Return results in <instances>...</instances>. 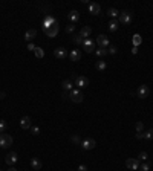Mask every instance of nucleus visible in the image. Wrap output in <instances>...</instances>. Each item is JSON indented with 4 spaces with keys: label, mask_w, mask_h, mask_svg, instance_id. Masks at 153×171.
Listing matches in <instances>:
<instances>
[{
    "label": "nucleus",
    "mask_w": 153,
    "mask_h": 171,
    "mask_svg": "<svg viewBox=\"0 0 153 171\" xmlns=\"http://www.w3.org/2000/svg\"><path fill=\"white\" fill-rule=\"evenodd\" d=\"M69 100L72 102H81L84 100V95H83L81 90H78V89H72L69 92Z\"/></svg>",
    "instance_id": "obj_1"
},
{
    "label": "nucleus",
    "mask_w": 153,
    "mask_h": 171,
    "mask_svg": "<svg viewBox=\"0 0 153 171\" xmlns=\"http://www.w3.org/2000/svg\"><path fill=\"white\" fill-rule=\"evenodd\" d=\"M118 22H120V25H130L132 23V12L130 11H123V12H120V19H118Z\"/></svg>",
    "instance_id": "obj_2"
},
{
    "label": "nucleus",
    "mask_w": 153,
    "mask_h": 171,
    "mask_svg": "<svg viewBox=\"0 0 153 171\" xmlns=\"http://www.w3.org/2000/svg\"><path fill=\"white\" fill-rule=\"evenodd\" d=\"M12 145V136L11 134H5V133H0V147L8 148Z\"/></svg>",
    "instance_id": "obj_3"
},
{
    "label": "nucleus",
    "mask_w": 153,
    "mask_h": 171,
    "mask_svg": "<svg viewBox=\"0 0 153 171\" xmlns=\"http://www.w3.org/2000/svg\"><path fill=\"white\" fill-rule=\"evenodd\" d=\"M58 31H60V28H58V23H54L52 26H49L48 29H44V34H46V37L54 38V37H57Z\"/></svg>",
    "instance_id": "obj_4"
},
{
    "label": "nucleus",
    "mask_w": 153,
    "mask_h": 171,
    "mask_svg": "<svg viewBox=\"0 0 153 171\" xmlns=\"http://www.w3.org/2000/svg\"><path fill=\"white\" fill-rule=\"evenodd\" d=\"M149 93H150V89H149V86H147V84L139 86L138 92H136V95H138L139 100H144V98H147V96H149Z\"/></svg>",
    "instance_id": "obj_5"
},
{
    "label": "nucleus",
    "mask_w": 153,
    "mask_h": 171,
    "mask_svg": "<svg viewBox=\"0 0 153 171\" xmlns=\"http://www.w3.org/2000/svg\"><path fill=\"white\" fill-rule=\"evenodd\" d=\"M75 86L77 87H80V89H84V87H87L89 86V79L86 78V76H83V75H78L77 78H75Z\"/></svg>",
    "instance_id": "obj_6"
},
{
    "label": "nucleus",
    "mask_w": 153,
    "mask_h": 171,
    "mask_svg": "<svg viewBox=\"0 0 153 171\" xmlns=\"http://www.w3.org/2000/svg\"><path fill=\"white\" fill-rule=\"evenodd\" d=\"M83 49H84L87 53L95 52V41L91 40V38H86V40L83 41Z\"/></svg>",
    "instance_id": "obj_7"
},
{
    "label": "nucleus",
    "mask_w": 153,
    "mask_h": 171,
    "mask_svg": "<svg viewBox=\"0 0 153 171\" xmlns=\"http://www.w3.org/2000/svg\"><path fill=\"white\" fill-rule=\"evenodd\" d=\"M139 165H141V162L138 160V159H127L125 160V167H127L129 170H133V171H136V170H139Z\"/></svg>",
    "instance_id": "obj_8"
},
{
    "label": "nucleus",
    "mask_w": 153,
    "mask_h": 171,
    "mask_svg": "<svg viewBox=\"0 0 153 171\" xmlns=\"http://www.w3.org/2000/svg\"><path fill=\"white\" fill-rule=\"evenodd\" d=\"M96 44H98L100 48H104V49H106L107 46H109V37L104 35V34H100V35L96 37Z\"/></svg>",
    "instance_id": "obj_9"
},
{
    "label": "nucleus",
    "mask_w": 153,
    "mask_h": 171,
    "mask_svg": "<svg viewBox=\"0 0 153 171\" xmlns=\"http://www.w3.org/2000/svg\"><path fill=\"white\" fill-rule=\"evenodd\" d=\"M17 160H19V156H17V153H15V151L8 153V154H6V157H5V162H6V164L9 165V167H12Z\"/></svg>",
    "instance_id": "obj_10"
},
{
    "label": "nucleus",
    "mask_w": 153,
    "mask_h": 171,
    "mask_svg": "<svg viewBox=\"0 0 153 171\" xmlns=\"http://www.w3.org/2000/svg\"><path fill=\"white\" fill-rule=\"evenodd\" d=\"M95 145H96V142H95V139H84L83 142H81V147H83V150H94L95 148Z\"/></svg>",
    "instance_id": "obj_11"
},
{
    "label": "nucleus",
    "mask_w": 153,
    "mask_h": 171,
    "mask_svg": "<svg viewBox=\"0 0 153 171\" xmlns=\"http://www.w3.org/2000/svg\"><path fill=\"white\" fill-rule=\"evenodd\" d=\"M54 55H55V58H58V60H65L69 53H67V51L65 48H57L55 51H54Z\"/></svg>",
    "instance_id": "obj_12"
},
{
    "label": "nucleus",
    "mask_w": 153,
    "mask_h": 171,
    "mask_svg": "<svg viewBox=\"0 0 153 171\" xmlns=\"http://www.w3.org/2000/svg\"><path fill=\"white\" fill-rule=\"evenodd\" d=\"M20 127H22L23 130H28V128H31V127H32V124H31V118H29V116H23V118L20 119Z\"/></svg>",
    "instance_id": "obj_13"
},
{
    "label": "nucleus",
    "mask_w": 153,
    "mask_h": 171,
    "mask_svg": "<svg viewBox=\"0 0 153 171\" xmlns=\"http://www.w3.org/2000/svg\"><path fill=\"white\" fill-rule=\"evenodd\" d=\"M89 12H91L92 15H98L101 12V6L98 3H89Z\"/></svg>",
    "instance_id": "obj_14"
},
{
    "label": "nucleus",
    "mask_w": 153,
    "mask_h": 171,
    "mask_svg": "<svg viewBox=\"0 0 153 171\" xmlns=\"http://www.w3.org/2000/svg\"><path fill=\"white\" fill-rule=\"evenodd\" d=\"M54 23H57V20H55V19H54V17H52V15H48V17H46V19H44V20H43V31H44V29H48V28H49V26H52Z\"/></svg>",
    "instance_id": "obj_15"
},
{
    "label": "nucleus",
    "mask_w": 153,
    "mask_h": 171,
    "mask_svg": "<svg viewBox=\"0 0 153 171\" xmlns=\"http://www.w3.org/2000/svg\"><path fill=\"white\" fill-rule=\"evenodd\" d=\"M31 167H32V170H35V171H40V168L43 167V164H41V160H40L38 157H32V159H31Z\"/></svg>",
    "instance_id": "obj_16"
},
{
    "label": "nucleus",
    "mask_w": 153,
    "mask_h": 171,
    "mask_svg": "<svg viewBox=\"0 0 153 171\" xmlns=\"http://www.w3.org/2000/svg\"><path fill=\"white\" fill-rule=\"evenodd\" d=\"M69 58H70V61H80V60H81V52H80L78 49L70 51V53H69Z\"/></svg>",
    "instance_id": "obj_17"
},
{
    "label": "nucleus",
    "mask_w": 153,
    "mask_h": 171,
    "mask_svg": "<svg viewBox=\"0 0 153 171\" xmlns=\"http://www.w3.org/2000/svg\"><path fill=\"white\" fill-rule=\"evenodd\" d=\"M35 37H37V31H35V29H29V31H26V34H25V40L26 41H32Z\"/></svg>",
    "instance_id": "obj_18"
},
{
    "label": "nucleus",
    "mask_w": 153,
    "mask_h": 171,
    "mask_svg": "<svg viewBox=\"0 0 153 171\" xmlns=\"http://www.w3.org/2000/svg\"><path fill=\"white\" fill-rule=\"evenodd\" d=\"M91 34H92V28H91V26H83L81 31H80V35H81L84 40L89 38V35H91Z\"/></svg>",
    "instance_id": "obj_19"
},
{
    "label": "nucleus",
    "mask_w": 153,
    "mask_h": 171,
    "mask_svg": "<svg viewBox=\"0 0 153 171\" xmlns=\"http://www.w3.org/2000/svg\"><path fill=\"white\" fill-rule=\"evenodd\" d=\"M132 43H133V48H138L139 44L142 43V37H141L139 34H135L133 38H132Z\"/></svg>",
    "instance_id": "obj_20"
},
{
    "label": "nucleus",
    "mask_w": 153,
    "mask_h": 171,
    "mask_svg": "<svg viewBox=\"0 0 153 171\" xmlns=\"http://www.w3.org/2000/svg\"><path fill=\"white\" fill-rule=\"evenodd\" d=\"M78 19H80V14H78L77 11H70V12H69V20H70V23H72V25L77 23V22H78Z\"/></svg>",
    "instance_id": "obj_21"
},
{
    "label": "nucleus",
    "mask_w": 153,
    "mask_h": 171,
    "mask_svg": "<svg viewBox=\"0 0 153 171\" xmlns=\"http://www.w3.org/2000/svg\"><path fill=\"white\" fill-rule=\"evenodd\" d=\"M118 28H120V22H118V20H115V19H112V20H110V23H109V31L115 32Z\"/></svg>",
    "instance_id": "obj_22"
},
{
    "label": "nucleus",
    "mask_w": 153,
    "mask_h": 171,
    "mask_svg": "<svg viewBox=\"0 0 153 171\" xmlns=\"http://www.w3.org/2000/svg\"><path fill=\"white\" fill-rule=\"evenodd\" d=\"M61 86H63V89H65V92H67V90L70 92V90H72V81H70V79H65Z\"/></svg>",
    "instance_id": "obj_23"
},
{
    "label": "nucleus",
    "mask_w": 153,
    "mask_h": 171,
    "mask_svg": "<svg viewBox=\"0 0 153 171\" xmlns=\"http://www.w3.org/2000/svg\"><path fill=\"white\" fill-rule=\"evenodd\" d=\"M95 67H96V70H106V67H107V64H106V61H96L95 63Z\"/></svg>",
    "instance_id": "obj_24"
},
{
    "label": "nucleus",
    "mask_w": 153,
    "mask_h": 171,
    "mask_svg": "<svg viewBox=\"0 0 153 171\" xmlns=\"http://www.w3.org/2000/svg\"><path fill=\"white\" fill-rule=\"evenodd\" d=\"M107 14H109V17H112V19H116V17H120V11L115 9V8H110L109 11H107Z\"/></svg>",
    "instance_id": "obj_25"
},
{
    "label": "nucleus",
    "mask_w": 153,
    "mask_h": 171,
    "mask_svg": "<svg viewBox=\"0 0 153 171\" xmlns=\"http://www.w3.org/2000/svg\"><path fill=\"white\" fill-rule=\"evenodd\" d=\"M72 41H74L75 44H83V41H84V38L81 37L80 34H77V35H74V38H72Z\"/></svg>",
    "instance_id": "obj_26"
},
{
    "label": "nucleus",
    "mask_w": 153,
    "mask_h": 171,
    "mask_svg": "<svg viewBox=\"0 0 153 171\" xmlns=\"http://www.w3.org/2000/svg\"><path fill=\"white\" fill-rule=\"evenodd\" d=\"M34 53H35V57H37V58H43V57H44V51H43L41 48H35Z\"/></svg>",
    "instance_id": "obj_27"
},
{
    "label": "nucleus",
    "mask_w": 153,
    "mask_h": 171,
    "mask_svg": "<svg viewBox=\"0 0 153 171\" xmlns=\"http://www.w3.org/2000/svg\"><path fill=\"white\" fill-rule=\"evenodd\" d=\"M95 53H96L98 57H106V55H107V49H104V48L95 49Z\"/></svg>",
    "instance_id": "obj_28"
},
{
    "label": "nucleus",
    "mask_w": 153,
    "mask_h": 171,
    "mask_svg": "<svg viewBox=\"0 0 153 171\" xmlns=\"http://www.w3.org/2000/svg\"><path fill=\"white\" fill-rule=\"evenodd\" d=\"M142 139H153V128L147 130L146 133H142Z\"/></svg>",
    "instance_id": "obj_29"
},
{
    "label": "nucleus",
    "mask_w": 153,
    "mask_h": 171,
    "mask_svg": "<svg viewBox=\"0 0 153 171\" xmlns=\"http://www.w3.org/2000/svg\"><path fill=\"white\" fill-rule=\"evenodd\" d=\"M147 159H149V154H147L146 151H141L139 156H138V160H139V162H146Z\"/></svg>",
    "instance_id": "obj_30"
},
{
    "label": "nucleus",
    "mask_w": 153,
    "mask_h": 171,
    "mask_svg": "<svg viewBox=\"0 0 153 171\" xmlns=\"http://www.w3.org/2000/svg\"><path fill=\"white\" fill-rule=\"evenodd\" d=\"M135 130H136V133H142L144 124H142V122H136V124H135Z\"/></svg>",
    "instance_id": "obj_31"
},
{
    "label": "nucleus",
    "mask_w": 153,
    "mask_h": 171,
    "mask_svg": "<svg viewBox=\"0 0 153 171\" xmlns=\"http://www.w3.org/2000/svg\"><path fill=\"white\" fill-rule=\"evenodd\" d=\"M31 133L34 134V136H38V134H40V127H37V125H32V127H31Z\"/></svg>",
    "instance_id": "obj_32"
},
{
    "label": "nucleus",
    "mask_w": 153,
    "mask_h": 171,
    "mask_svg": "<svg viewBox=\"0 0 153 171\" xmlns=\"http://www.w3.org/2000/svg\"><path fill=\"white\" fill-rule=\"evenodd\" d=\"M149 170H150V164H147V162L139 165V171H149Z\"/></svg>",
    "instance_id": "obj_33"
},
{
    "label": "nucleus",
    "mask_w": 153,
    "mask_h": 171,
    "mask_svg": "<svg viewBox=\"0 0 153 171\" xmlns=\"http://www.w3.org/2000/svg\"><path fill=\"white\" fill-rule=\"evenodd\" d=\"M70 141L74 142V144H80V142H81V141H80V136H78V134H72V136H70Z\"/></svg>",
    "instance_id": "obj_34"
},
{
    "label": "nucleus",
    "mask_w": 153,
    "mask_h": 171,
    "mask_svg": "<svg viewBox=\"0 0 153 171\" xmlns=\"http://www.w3.org/2000/svg\"><path fill=\"white\" fill-rule=\"evenodd\" d=\"M74 31H75V25H67V26H66V32H67V34H72Z\"/></svg>",
    "instance_id": "obj_35"
},
{
    "label": "nucleus",
    "mask_w": 153,
    "mask_h": 171,
    "mask_svg": "<svg viewBox=\"0 0 153 171\" xmlns=\"http://www.w3.org/2000/svg\"><path fill=\"white\" fill-rule=\"evenodd\" d=\"M116 52H118V49H116L115 46H110L109 49H107V53H110V55H115Z\"/></svg>",
    "instance_id": "obj_36"
},
{
    "label": "nucleus",
    "mask_w": 153,
    "mask_h": 171,
    "mask_svg": "<svg viewBox=\"0 0 153 171\" xmlns=\"http://www.w3.org/2000/svg\"><path fill=\"white\" fill-rule=\"evenodd\" d=\"M6 130V122L5 121H0V133H3Z\"/></svg>",
    "instance_id": "obj_37"
},
{
    "label": "nucleus",
    "mask_w": 153,
    "mask_h": 171,
    "mask_svg": "<svg viewBox=\"0 0 153 171\" xmlns=\"http://www.w3.org/2000/svg\"><path fill=\"white\" fill-rule=\"evenodd\" d=\"M35 48H37V46H35L34 43H28V51H32V52H34V51H35Z\"/></svg>",
    "instance_id": "obj_38"
},
{
    "label": "nucleus",
    "mask_w": 153,
    "mask_h": 171,
    "mask_svg": "<svg viewBox=\"0 0 153 171\" xmlns=\"http://www.w3.org/2000/svg\"><path fill=\"white\" fill-rule=\"evenodd\" d=\"M78 171H87V167H86V165H80V167H78Z\"/></svg>",
    "instance_id": "obj_39"
},
{
    "label": "nucleus",
    "mask_w": 153,
    "mask_h": 171,
    "mask_svg": "<svg viewBox=\"0 0 153 171\" xmlns=\"http://www.w3.org/2000/svg\"><path fill=\"white\" fill-rule=\"evenodd\" d=\"M3 98H6V93L5 92H0V100H3Z\"/></svg>",
    "instance_id": "obj_40"
},
{
    "label": "nucleus",
    "mask_w": 153,
    "mask_h": 171,
    "mask_svg": "<svg viewBox=\"0 0 153 171\" xmlns=\"http://www.w3.org/2000/svg\"><path fill=\"white\" fill-rule=\"evenodd\" d=\"M8 171H17V170H15L14 167H11V168H9V170H8Z\"/></svg>",
    "instance_id": "obj_41"
}]
</instances>
